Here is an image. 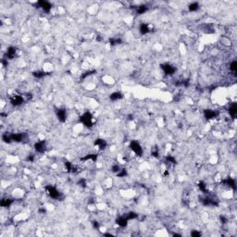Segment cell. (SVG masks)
<instances>
[{
	"label": "cell",
	"mask_w": 237,
	"mask_h": 237,
	"mask_svg": "<svg viewBox=\"0 0 237 237\" xmlns=\"http://www.w3.org/2000/svg\"><path fill=\"white\" fill-rule=\"evenodd\" d=\"M45 192L50 198H53L55 200H62L64 198V196L61 194L58 189L53 185H47L45 186Z\"/></svg>",
	"instance_id": "cell-1"
},
{
	"label": "cell",
	"mask_w": 237,
	"mask_h": 237,
	"mask_svg": "<svg viewBox=\"0 0 237 237\" xmlns=\"http://www.w3.org/2000/svg\"><path fill=\"white\" fill-rule=\"evenodd\" d=\"M80 121H81V123H83L85 127H88V128L92 127L93 124H94L93 115L89 111L84 112L83 114L80 117Z\"/></svg>",
	"instance_id": "cell-2"
},
{
	"label": "cell",
	"mask_w": 237,
	"mask_h": 237,
	"mask_svg": "<svg viewBox=\"0 0 237 237\" xmlns=\"http://www.w3.org/2000/svg\"><path fill=\"white\" fill-rule=\"evenodd\" d=\"M131 150L134 152L136 156H139V157H142L143 156V148H142V145H140V143H138L137 141H131V143L129 145Z\"/></svg>",
	"instance_id": "cell-3"
},
{
	"label": "cell",
	"mask_w": 237,
	"mask_h": 237,
	"mask_svg": "<svg viewBox=\"0 0 237 237\" xmlns=\"http://www.w3.org/2000/svg\"><path fill=\"white\" fill-rule=\"evenodd\" d=\"M161 69H162V70L166 75H173L175 72H176V68L173 67L172 64H169V63L162 64L161 65Z\"/></svg>",
	"instance_id": "cell-4"
},
{
	"label": "cell",
	"mask_w": 237,
	"mask_h": 237,
	"mask_svg": "<svg viewBox=\"0 0 237 237\" xmlns=\"http://www.w3.org/2000/svg\"><path fill=\"white\" fill-rule=\"evenodd\" d=\"M10 134V140H11V143L12 142H15V143H21V142H23L25 139H26V134Z\"/></svg>",
	"instance_id": "cell-5"
},
{
	"label": "cell",
	"mask_w": 237,
	"mask_h": 237,
	"mask_svg": "<svg viewBox=\"0 0 237 237\" xmlns=\"http://www.w3.org/2000/svg\"><path fill=\"white\" fill-rule=\"evenodd\" d=\"M34 150L39 154H44L46 150V144L45 141H38L34 144Z\"/></svg>",
	"instance_id": "cell-6"
},
{
	"label": "cell",
	"mask_w": 237,
	"mask_h": 237,
	"mask_svg": "<svg viewBox=\"0 0 237 237\" xmlns=\"http://www.w3.org/2000/svg\"><path fill=\"white\" fill-rule=\"evenodd\" d=\"M9 101L13 106H20L24 102V96H20V94H14V96H10Z\"/></svg>",
	"instance_id": "cell-7"
},
{
	"label": "cell",
	"mask_w": 237,
	"mask_h": 237,
	"mask_svg": "<svg viewBox=\"0 0 237 237\" xmlns=\"http://www.w3.org/2000/svg\"><path fill=\"white\" fill-rule=\"evenodd\" d=\"M56 115L58 117L59 121L61 122H64L67 120V110L65 108H59V110H56Z\"/></svg>",
	"instance_id": "cell-8"
},
{
	"label": "cell",
	"mask_w": 237,
	"mask_h": 237,
	"mask_svg": "<svg viewBox=\"0 0 237 237\" xmlns=\"http://www.w3.org/2000/svg\"><path fill=\"white\" fill-rule=\"evenodd\" d=\"M36 5L46 13L50 12L51 8H52V5L49 2H47V1H38L36 3Z\"/></svg>",
	"instance_id": "cell-9"
},
{
	"label": "cell",
	"mask_w": 237,
	"mask_h": 237,
	"mask_svg": "<svg viewBox=\"0 0 237 237\" xmlns=\"http://www.w3.org/2000/svg\"><path fill=\"white\" fill-rule=\"evenodd\" d=\"M17 48L15 46H8V49H7V52H6V56H7V59H13L17 55Z\"/></svg>",
	"instance_id": "cell-10"
},
{
	"label": "cell",
	"mask_w": 237,
	"mask_h": 237,
	"mask_svg": "<svg viewBox=\"0 0 237 237\" xmlns=\"http://www.w3.org/2000/svg\"><path fill=\"white\" fill-rule=\"evenodd\" d=\"M218 115H219V112L216 110H206L204 111V117H205L207 120H213V118H215Z\"/></svg>",
	"instance_id": "cell-11"
},
{
	"label": "cell",
	"mask_w": 237,
	"mask_h": 237,
	"mask_svg": "<svg viewBox=\"0 0 237 237\" xmlns=\"http://www.w3.org/2000/svg\"><path fill=\"white\" fill-rule=\"evenodd\" d=\"M221 183H223L224 185H226V186H229L230 188H233L234 190H235V189H236L235 180L233 179V178H231V177H228V178H226L224 180H222Z\"/></svg>",
	"instance_id": "cell-12"
},
{
	"label": "cell",
	"mask_w": 237,
	"mask_h": 237,
	"mask_svg": "<svg viewBox=\"0 0 237 237\" xmlns=\"http://www.w3.org/2000/svg\"><path fill=\"white\" fill-rule=\"evenodd\" d=\"M128 221L129 220H128V219L125 216H120L116 219V223L120 227H121V228H124V227L128 225Z\"/></svg>",
	"instance_id": "cell-13"
},
{
	"label": "cell",
	"mask_w": 237,
	"mask_h": 237,
	"mask_svg": "<svg viewBox=\"0 0 237 237\" xmlns=\"http://www.w3.org/2000/svg\"><path fill=\"white\" fill-rule=\"evenodd\" d=\"M123 98V94L121 92H113L110 94V99L111 101H118Z\"/></svg>",
	"instance_id": "cell-14"
},
{
	"label": "cell",
	"mask_w": 237,
	"mask_h": 237,
	"mask_svg": "<svg viewBox=\"0 0 237 237\" xmlns=\"http://www.w3.org/2000/svg\"><path fill=\"white\" fill-rule=\"evenodd\" d=\"M139 31L141 32V34H147L150 32V26L147 23H141L139 26Z\"/></svg>",
	"instance_id": "cell-15"
},
{
	"label": "cell",
	"mask_w": 237,
	"mask_h": 237,
	"mask_svg": "<svg viewBox=\"0 0 237 237\" xmlns=\"http://www.w3.org/2000/svg\"><path fill=\"white\" fill-rule=\"evenodd\" d=\"M94 145L97 146V147L100 149V150H104L106 147H107V142L104 140V139H96L94 141Z\"/></svg>",
	"instance_id": "cell-16"
},
{
	"label": "cell",
	"mask_w": 237,
	"mask_h": 237,
	"mask_svg": "<svg viewBox=\"0 0 237 237\" xmlns=\"http://www.w3.org/2000/svg\"><path fill=\"white\" fill-rule=\"evenodd\" d=\"M229 114L231 118H235L237 115V106L235 103H233L229 107Z\"/></svg>",
	"instance_id": "cell-17"
},
{
	"label": "cell",
	"mask_w": 237,
	"mask_h": 237,
	"mask_svg": "<svg viewBox=\"0 0 237 237\" xmlns=\"http://www.w3.org/2000/svg\"><path fill=\"white\" fill-rule=\"evenodd\" d=\"M14 200L11 198H8V197H6V198H3L1 200V207H9L12 204H13Z\"/></svg>",
	"instance_id": "cell-18"
},
{
	"label": "cell",
	"mask_w": 237,
	"mask_h": 237,
	"mask_svg": "<svg viewBox=\"0 0 237 237\" xmlns=\"http://www.w3.org/2000/svg\"><path fill=\"white\" fill-rule=\"evenodd\" d=\"M147 10H148V7L146 6V5H140V6L136 7V13L138 14V15L145 14Z\"/></svg>",
	"instance_id": "cell-19"
},
{
	"label": "cell",
	"mask_w": 237,
	"mask_h": 237,
	"mask_svg": "<svg viewBox=\"0 0 237 237\" xmlns=\"http://www.w3.org/2000/svg\"><path fill=\"white\" fill-rule=\"evenodd\" d=\"M199 8H200V6H199V4L197 2H194V3H191L190 5H189V7H188V9H189V11H191V12H195V11H197Z\"/></svg>",
	"instance_id": "cell-20"
},
{
	"label": "cell",
	"mask_w": 237,
	"mask_h": 237,
	"mask_svg": "<svg viewBox=\"0 0 237 237\" xmlns=\"http://www.w3.org/2000/svg\"><path fill=\"white\" fill-rule=\"evenodd\" d=\"M46 72H43V70H37V72H32V76L37 78V79H41V78H44L46 76Z\"/></svg>",
	"instance_id": "cell-21"
},
{
	"label": "cell",
	"mask_w": 237,
	"mask_h": 237,
	"mask_svg": "<svg viewBox=\"0 0 237 237\" xmlns=\"http://www.w3.org/2000/svg\"><path fill=\"white\" fill-rule=\"evenodd\" d=\"M125 217L128 219V220H131L137 219V218L139 217V215L137 214L136 212H134V211H130V212H128L127 214L125 215Z\"/></svg>",
	"instance_id": "cell-22"
},
{
	"label": "cell",
	"mask_w": 237,
	"mask_h": 237,
	"mask_svg": "<svg viewBox=\"0 0 237 237\" xmlns=\"http://www.w3.org/2000/svg\"><path fill=\"white\" fill-rule=\"evenodd\" d=\"M83 160H93V161H96L97 159V155L96 154H90V155H87L83 157L82 158Z\"/></svg>",
	"instance_id": "cell-23"
},
{
	"label": "cell",
	"mask_w": 237,
	"mask_h": 237,
	"mask_svg": "<svg viewBox=\"0 0 237 237\" xmlns=\"http://www.w3.org/2000/svg\"><path fill=\"white\" fill-rule=\"evenodd\" d=\"M110 43L111 45H118L121 43V38H110Z\"/></svg>",
	"instance_id": "cell-24"
},
{
	"label": "cell",
	"mask_w": 237,
	"mask_h": 237,
	"mask_svg": "<svg viewBox=\"0 0 237 237\" xmlns=\"http://www.w3.org/2000/svg\"><path fill=\"white\" fill-rule=\"evenodd\" d=\"M121 169H122V168H121L118 164H114V165H112V167H111L112 172H114V173H116V174L120 172V170H121Z\"/></svg>",
	"instance_id": "cell-25"
},
{
	"label": "cell",
	"mask_w": 237,
	"mask_h": 237,
	"mask_svg": "<svg viewBox=\"0 0 237 237\" xmlns=\"http://www.w3.org/2000/svg\"><path fill=\"white\" fill-rule=\"evenodd\" d=\"M236 68H237V62H236V60H234L233 62H231L230 64V70L233 73H236Z\"/></svg>",
	"instance_id": "cell-26"
},
{
	"label": "cell",
	"mask_w": 237,
	"mask_h": 237,
	"mask_svg": "<svg viewBox=\"0 0 237 237\" xmlns=\"http://www.w3.org/2000/svg\"><path fill=\"white\" fill-rule=\"evenodd\" d=\"M198 187L200 189V191H202L203 193H206L207 192V184L204 183V182H200L198 183Z\"/></svg>",
	"instance_id": "cell-27"
},
{
	"label": "cell",
	"mask_w": 237,
	"mask_h": 237,
	"mask_svg": "<svg viewBox=\"0 0 237 237\" xmlns=\"http://www.w3.org/2000/svg\"><path fill=\"white\" fill-rule=\"evenodd\" d=\"M117 176L120 177V178H123V177H126L127 176V169H121L120 170V172L117 173Z\"/></svg>",
	"instance_id": "cell-28"
},
{
	"label": "cell",
	"mask_w": 237,
	"mask_h": 237,
	"mask_svg": "<svg viewBox=\"0 0 237 237\" xmlns=\"http://www.w3.org/2000/svg\"><path fill=\"white\" fill-rule=\"evenodd\" d=\"M167 161L169 163H172V164H176V159L173 157V156H167Z\"/></svg>",
	"instance_id": "cell-29"
},
{
	"label": "cell",
	"mask_w": 237,
	"mask_h": 237,
	"mask_svg": "<svg viewBox=\"0 0 237 237\" xmlns=\"http://www.w3.org/2000/svg\"><path fill=\"white\" fill-rule=\"evenodd\" d=\"M26 160L28 161V162H32V161L34 160V155H32V154L28 155V157H27Z\"/></svg>",
	"instance_id": "cell-30"
},
{
	"label": "cell",
	"mask_w": 237,
	"mask_h": 237,
	"mask_svg": "<svg viewBox=\"0 0 237 237\" xmlns=\"http://www.w3.org/2000/svg\"><path fill=\"white\" fill-rule=\"evenodd\" d=\"M192 236H201V233L200 231H193L191 233Z\"/></svg>",
	"instance_id": "cell-31"
},
{
	"label": "cell",
	"mask_w": 237,
	"mask_h": 237,
	"mask_svg": "<svg viewBox=\"0 0 237 237\" xmlns=\"http://www.w3.org/2000/svg\"><path fill=\"white\" fill-rule=\"evenodd\" d=\"M92 225H93V227L94 229H96V230H98L99 229V223L97 221H93L92 222Z\"/></svg>",
	"instance_id": "cell-32"
},
{
	"label": "cell",
	"mask_w": 237,
	"mask_h": 237,
	"mask_svg": "<svg viewBox=\"0 0 237 237\" xmlns=\"http://www.w3.org/2000/svg\"><path fill=\"white\" fill-rule=\"evenodd\" d=\"M220 220L222 221V223H227L228 222V219H226L224 216H220Z\"/></svg>",
	"instance_id": "cell-33"
}]
</instances>
